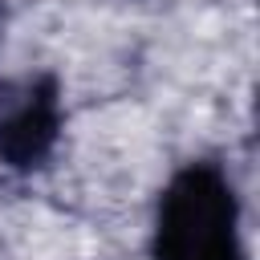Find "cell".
I'll list each match as a JSON object with an SVG mask.
<instances>
[{
    "mask_svg": "<svg viewBox=\"0 0 260 260\" xmlns=\"http://www.w3.org/2000/svg\"><path fill=\"white\" fill-rule=\"evenodd\" d=\"M154 260H244L240 203L219 167L187 162L167 183L154 223Z\"/></svg>",
    "mask_w": 260,
    "mask_h": 260,
    "instance_id": "1",
    "label": "cell"
},
{
    "mask_svg": "<svg viewBox=\"0 0 260 260\" xmlns=\"http://www.w3.org/2000/svg\"><path fill=\"white\" fill-rule=\"evenodd\" d=\"M61 134V98L53 77L28 81L0 114V158L16 171L41 167Z\"/></svg>",
    "mask_w": 260,
    "mask_h": 260,
    "instance_id": "2",
    "label": "cell"
}]
</instances>
